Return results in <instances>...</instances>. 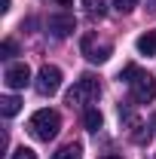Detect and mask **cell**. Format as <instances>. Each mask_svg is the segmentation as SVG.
<instances>
[{
	"label": "cell",
	"mask_w": 156,
	"mask_h": 159,
	"mask_svg": "<svg viewBox=\"0 0 156 159\" xmlns=\"http://www.w3.org/2000/svg\"><path fill=\"white\" fill-rule=\"evenodd\" d=\"M58 129H61V116L55 113V110H49V107L37 110L34 116L28 119V132H31L37 141H52L55 135H58Z\"/></svg>",
	"instance_id": "cell-1"
},
{
	"label": "cell",
	"mask_w": 156,
	"mask_h": 159,
	"mask_svg": "<svg viewBox=\"0 0 156 159\" xmlns=\"http://www.w3.org/2000/svg\"><path fill=\"white\" fill-rule=\"evenodd\" d=\"M98 92H101L98 80L86 74V77H80L77 83H74V89L67 92V104H71V107H89V104L98 98Z\"/></svg>",
	"instance_id": "cell-2"
},
{
	"label": "cell",
	"mask_w": 156,
	"mask_h": 159,
	"mask_svg": "<svg viewBox=\"0 0 156 159\" xmlns=\"http://www.w3.org/2000/svg\"><path fill=\"white\" fill-rule=\"evenodd\" d=\"M129 89H132V98H135L138 104H150V101L156 98V80L150 77V74H144V70H138L135 77H132Z\"/></svg>",
	"instance_id": "cell-3"
},
{
	"label": "cell",
	"mask_w": 156,
	"mask_h": 159,
	"mask_svg": "<svg viewBox=\"0 0 156 159\" xmlns=\"http://www.w3.org/2000/svg\"><path fill=\"white\" fill-rule=\"evenodd\" d=\"M110 52H113V46L107 40H98L95 34L83 37V55L92 61V64H104V61L110 58Z\"/></svg>",
	"instance_id": "cell-4"
},
{
	"label": "cell",
	"mask_w": 156,
	"mask_h": 159,
	"mask_svg": "<svg viewBox=\"0 0 156 159\" xmlns=\"http://www.w3.org/2000/svg\"><path fill=\"white\" fill-rule=\"evenodd\" d=\"M34 86H37L40 95H55V92L61 89V70L55 67V64H43Z\"/></svg>",
	"instance_id": "cell-5"
},
{
	"label": "cell",
	"mask_w": 156,
	"mask_h": 159,
	"mask_svg": "<svg viewBox=\"0 0 156 159\" xmlns=\"http://www.w3.org/2000/svg\"><path fill=\"white\" fill-rule=\"evenodd\" d=\"M46 31L52 34V37H71L74 31H77V21H74V16H67V12H61V16H49V21H46Z\"/></svg>",
	"instance_id": "cell-6"
},
{
	"label": "cell",
	"mask_w": 156,
	"mask_h": 159,
	"mask_svg": "<svg viewBox=\"0 0 156 159\" xmlns=\"http://www.w3.org/2000/svg\"><path fill=\"white\" fill-rule=\"evenodd\" d=\"M3 83H6L9 89H25V86L31 83V67H28V64H9V67L3 70Z\"/></svg>",
	"instance_id": "cell-7"
},
{
	"label": "cell",
	"mask_w": 156,
	"mask_h": 159,
	"mask_svg": "<svg viewBox=\"0 0 156 159\" xmlns=\"http://www.w3.org/2000/svg\"><path fill=\"white\" fill-rule=\"evenodd\" d=\"M138 52L141 55H156V31H147L138 37Z\"/></svg>",
	"instance_id": "cell-8"
},
{
	"label": "cell",
	"mask_w": 156,
	"mask_h": 159,
	"mask_svg": "<svg viewBox=\"0 0 156 159\" xmlns=\"http://www.w3.org/2000/svg\"><path fill=\"white\" fill-rule=\"evenodd\" d=\"M101 122H104L101 110H98V107H86V113H83V125H86L89 132H98V129H101Z\"/></svg>",
	"instance_id": "cell-9"
},
{
	"label": "cell",
	"mask_w": 156,
	"mask_h": 159,
	"mask_svg": "<svg viewBox=\"0 0 156 159\" xmlns=\"http://www.w3.org/2000/svg\"><path fill=\"white\" fill-rule=\"evenodd\" d=\"M52 159H83V147L71 141V144H64V147H61V150H58Z\"/></svg>",
	"instance_id": "cell-10"
},
{
	"label": "cell",
	"mask_w": 156,
	"mask_h": 159,
	"mask_svg": "<svg viewBox=\"0 0 156 159\" xmlns=\"http://www.w3.org/2000/svg\"><path fill=\"white\" fill-rule=\"evenodd\" d=\"M0 110H3V116H16L21 110V101L16 95H6V98H0Z\"/></svg>",
	"instance_id": "cell-11"
},
{
	"label": "cell",
	"mask_w": 156,
	"mask_h": 159,
	"mask_svg": "<svg viewBox=\"0 0 156 159\" xmlns=\"http://www.w3.org/2000/svg\"><path fill=\"white\" fill-rule=\"evenodd\" d=\"M83 6H86L89 16H101L104 12V0H83Z\"/></svg>",
	"instance_id": "cell-12"
},
{
	"label": "cell",
	"mask_w": 156,
	"mask_h": 159,
	"mask_svg": "<svg viewBox=\"0 0 156 159\" xmlns=\"http://www.w3.org/2000/svg\"><path fill=\"white\" fill-rule=\"evenodd\" d=\"M138 3H141V0H113V9H117V12H132Z\"/></svg>",
	"instance_id": "cell-13"
},
{
	"label": "cell",
	"mask_w": 156,
	"mask_h": 159,
	"mask_svg": "<svg viewBox=\"0 0 156 159\" xmlns=\"http://www.w3.org/2000/svg\"><path fill=\"white\" fill-rule=\"evenodd\" d=\"M138 70H141L138 64H126V67H122V74H119V80H122V83H132V77H135Z\"/></svg>",
	"instance_id": "cell-14"
},
{
	"label": "cell",
	"mask_w": 156,
	"mask_h": 159,
	"mask_svg": "<svg viewBox=\"0 0 156 159\" xmlns=\"http://www.w3.org/2000/svg\"><path fill=\"white\" fill-rule=\"evenodd\" d=\"M16 55V43L12 40H3V46H0V58H12Z\"/></svg>",
	"instance_id": "cell-15"
},
{
	"label": "cell",
	"mask_w": 156,
	"mask_h": 159,
	"mask_svg": "<svg viewBox=\"0 0 156 159\" xmlns=\"http://www.w3.org/2000/svg\"><path fill=\"white\" fill-rule=\"evenodd\" d=\"M12 159H37V153H34L31 147H19V150L12 153Z\"/></svg>",
	"instance_id": "cell-16"
},
{
	"label": "cell",
	"mask_w": 156,
	"mask_h": 159,
	"mask_svg": "<svg viewBox=\"0 0 156 159\" xmlns=\"http://www.w3.org/2000/svg\"><path fill=\"white\" fill-rule=\"evenodd\" d=\"M9 9V0H0V12H6Z\"/></svg>",
	"instance_id": "cell-17"
},
{
	"label": "cell",
	"mask_w": 156,
	"mask_h": 159,
	"mask_svg": "<svg viewBox=\"0 0 156 159\" xmlns=\"http://www.w3.org/2000/svg\"><path fill=\"white\" fill-rule=\"evenodd\" d=\"M101 159H122V156H113V153H107V156H101Z\"/></svg>",
	"instance_id": "cell-18"
},
{
	"label": "cell",
	"mask_w": 156,
	"mask_h": 159,
	"mask_svg": "<svg viewBox=\"0 0 156 159\" xmlns=\"http://www.w3.org/2000/svg\"><path fill=\"white\" fill-rule=\"evenodd\" d=\"M58 3H64V6H67V3H71V0H58Z\"/></svg>",
	"instance_id": "cell-19"
}]
</instances>
